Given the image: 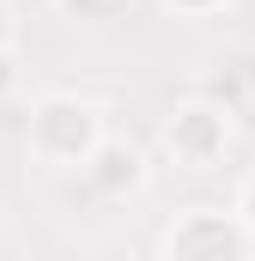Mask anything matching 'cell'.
<instances>
[{"mask_svg":"<svg viewBox=\"0 0 255 261\" xmlns=\"http://www.w3.org/2000/svg\"><path fill=\"white\" fill-rule=\"evenodd\" d=\"M110 134L104 103L79 97V91H37L31 116H24V152L43 170H85V158L97 152V140Z\"/></svg>","mask_w":255,"mask_h":261,"instance_id":"obj_1","label":"cell"},{"mask_svg":"<svg viewBox=\"0 0 255 261\" xmlns=\"http://www.w3.org/2000/svg\"><path fill=\"white\" fill-rule=\"evenodd\" d=\"M231 140H237V116H231L225 103H213L207 91L183 97V103L164 116V128H158L164 158H170L176 170H194V176L219 170V164L231 158Z\"/></svg>","mask_w":255,"mask_h":261,"instance_id":"obj_2","label":"cell"},{"mask_svg":"<svg viewBox=\"0 0 255 261\" xmlns=\"http://www.w3.org/2000/svg\"><path fill=\"white\" fill-rule=\"evenodd\" d=\"M158 255L164 261H249L255 231L237 206H183L164 225Z\"/></svg>","mask_w":255,"mask_h":261,"instance_id":"obj_3","label":"cell"},{"mask_svg":"<svg viewBox=\"0 0 255 261\" xmlns=\"http://www.w3.org/2000/svg\"><path fill=\"white\" fill-rule=\"evenodd\" d=\"M79 176H85V189H91L97 200H134V195H146V182H152V158H146L140 140L104 134Z\"/></svg>","mask_w":255,"mask_h":261,"instance_id":"obj_4","label":"cell"},{"mask_svg":"<svg viewBox=\"0 0 255 261\" xmlns=\"http://www.w3.org/2000/svg\"><path fill=\"white\" fill-rule=\"evenodd\" d=\"M200 91H207L213 103H225L231 116H249V79H243V61H231L219 79H200Z\"/></svg>","mask_w":255,"mask_h":261,"instance_id":"obj_5","label":"cell"},{"mask_svg":"<svg viewBox=\"0 0 255 261\" xmlns=\"http://www.w3.org/2000/svg\"><path fill=\"white\" fill-rule=\"evenodd\" d=\"M164 12H176V18H219L231 0H158Z\"/></svg>","mask_w":255,"mask_h":261,"instance_id":"obj_6","label":"cell"},{"mask_svg":"<svg viewBox=\"0 0 255 261\" xmlns=\"http://www.w3.org/2000/svg\"><path fill=\"white\" fill-rule=\"evenodd\" d=\"M231 206L249 219V231H255V164L243 170V176H237V195H231Z\"/></svg>","mask_w":255,"mask_h":261,"instance_id":"obj_7","label":"cell"},{"mask_svg":"<svg viewBox=\"0 0 255 261\" xmlns=\"http://www.w3.org/2000/svg\"><path fill=\"white\" fill-rule=\"evenodd\" d=\"M18 85H24V73H18V49H0V103H6Z\"/></svg>","mask_w":255,"mask_h":261,"instance_id":"obj_8","label":"cell"},{"mask_svg":"<svg viewBox=\"0 0 255 261\" xmlns=\"http://www.w3.org/2000/svg\"><path fill=\"white\" fill-rule=\"evenodd\" d=\"M67 12H79V18H110L116 0H67Z\"/></svg>","mask_w":255,"mask_h":261,"instance_id":"obj_9","label":"cell"},{"mask_svg":"<svg viewBox=\"0 0 255 261\" xmlns=\"http://www.w3.org/2000/svg\"><path fill=\"white\" fill-rule=\"evenodd\" d=\"M0 49H18V18H12V0H0Z\"/></svg>","mask_w":255,"mask_h":261,"instance_id":"obj_10","label":"cell"},{"mask_svg":"<svg viewBox=\"0 0 255 261\" xmlns=\"http://www.w3.org/2000/svg\"><path fill=\"white\" fill-rule=\"evenodd\" d=\"M243 79H249V122H255V55H243Z\"/></svg>","mask_w":255,"mask_h":261,"instance_id":"obj_11","label":"cell"}]
</instances>
